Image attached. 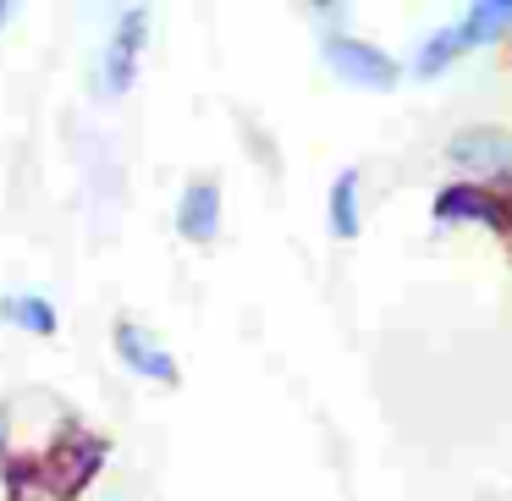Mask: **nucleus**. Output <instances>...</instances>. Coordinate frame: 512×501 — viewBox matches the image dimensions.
<instances>
[{
	"instance_id": "nucleus-12",
	"label": "nucleus",
	"mask_w": 512,
	"mask_h": 501,
	"mask_svg": "<svg viewBox=\"0 0 512 501\" xmlns=\"http://www.w3.org/2000/svg\"><path fill=\"white\" fill-rule=\"evenodd\" d=\"M0 441H6V413H0Z\"/></svg>"
},
{
	"instance_id": "nucleus-3",
	"label": "nucleus",
	"mask_w": 512,
	"mask_h": 501,
	"mask_svg": "<svg viewBox=\"0 0 512 501\" xmlns=\"http://www.w3.org/2000/svg\"><path fill=\"white\" fill-rule=\"evenodd\" d=\"M446 160L468 177H490V182H512V133L507 127H463L446 144Z\"/></svg>"
},
{
	"instance_id": "nucleus-9",
	"label": "nucleus",
	"mask_w": 512,
	"mask_h": 501,
	"mask_svg": "<svg viewBox=\"0 0 512 501\" xmlns=\"http://www.w3.org/2000/svg\"><path fill=\"white\" fill-rule=\"evenodd\" d=\"M0 320L17 325V331L50 336V331H56V303H50V298H34V292H23V298H0Z\"/></svg>"
},
{
	"instance_id": "nucleus-5",
	"label": "nucleus",
	"mask_w": 512,
	"mask_h": 501,
	"mask_svg": "<svg viewBox=\"0 0 512 501\" xmlns=\"http://www.w3.org/2000/svg\"><path fill=\"white\" fill-rule=\"evenodd\" d=\"M177 232L188 237V243H210L215 232H221V188H215L210 177L188 182L177 199Z\"/></svg>"
},
{
	"instance_id": "nucleus-11",
	"label": "nucleus",
	"mask_w": 512,
	"mask_h": 501,
	"mask_svg": "<svg viewBox=\"0 0 512 501\" xmlns=\"http://www.w3.org/2000/svg\"><path fill=\"white\" fill-rule=\"evenodd\" d=\"M12 17H17V6H0V28L12 23Z\"/></svg>"
},
{
	"instance_id": "nucleus-6",
	"label": "nucleus",
	"mask_w": 512,
	"mask_h": 501,
	"mask_svg": "<svg viewBox=\"0 0 512 501\" xmlns=\"http://www.w3.org/2000/svg\"><path fill=\"white\" fill-rule=\"evenodd\" d=\"M463 56H468L463 28L446 23V28H435V34L419 45V56H413V78H441V72H446V67H457Z\"/></svg>"
},
{
	"instance_id": "nucleus-2",
	"label": "nucleus",
	"mask_w": 512,
	"mask_h": 501,
	"mask_svg": "<svg viewBox=\"0 0 512 501\" xmlns=\"http://www.w3.org/2000/svg\"><path fill=\"white\" fill-rule=\"evenodd\" d=\"M320 56H325V67H331L342 83H353V89H391V83H397V61H391L380 45H369V39L325 34Z\"/></svg>"
},
{
	"instance_id": "nucleus-7",
	"label": "nucleus",
	"mask_w": 512,
	"mask_h": 501,
	"mask_svg": "<svg viewBox=\"0 0 512 501\" xmlns=\"http://www.w3.org/2000/svg\"><path fill=\"white\" fill-rule=\"evenodd\" d=\"M457 28H463L468 50L490 45L496 34H507V28H512V0H474V6L457 17Z\"/></svg>"
},
{
	"instance_id": "nucleus-1",
	"label": "nucleus",
	"mask_w": 512,
	"mask_h": 501,
	"mask_svg": "<svg viewBox=\"0 0 512 501\" xmlns=\"http://www.w3.org/2000/svg\"><path fill=\"white\" fill-rule=\"evenodd\" d=\"M149 23H155L149 6H133V12L116 17L111 39H105V50H100V94L105 100H116V94L133 89L138 56H144V45H149Z\"/></svg>"
},
{
	"instance_id": "nucleus-8",
	"label": "nucleus",
	"mask_w": 512,
	"mask_h": 501,
	"mask_svg": "<svg viewBox=\"0 0 512 501\" xmlns=\"http://www.w3.org/2000/svg\"><path fill=\"white\" fill-rule=\"evenodd\" d=\"M435 221H490V226H501V204L485 199L479 188H452V193L435 199Z\"/></svg>"
},
{
	"instance_id": "nucleus-4",
	"label": "nucleus",
	"mask_w": 512,
	"mask_h": 501,
	"mask_svg": "<svg viewBox=\"0 0 512 501\" xmlns=\"http://www.w3.org/2000/svg\"><path fill=\"white\" fill-rule=\"evenodd\" d=\"M116 353H122V364L133 369V375L144 380H160V386H171L177 380V358L160 347V336H149L144 325H116Z\"/></svg>"
},
{
	"instance_id": "nucleus-10",
	"label": "nucleus",
	"mask_w": 512,
	"mask_h": 501,
	"mask_svg": "<svg viewBox=\"0 0 512 501\" xmlns=\"http://www.w3.org/2000/svg\"><path fill=\"white\" fill-rule=\"evenodd\" d=\"M325 215H331V237H358V171H336Z\"/></svg>"
}]
</instances>
